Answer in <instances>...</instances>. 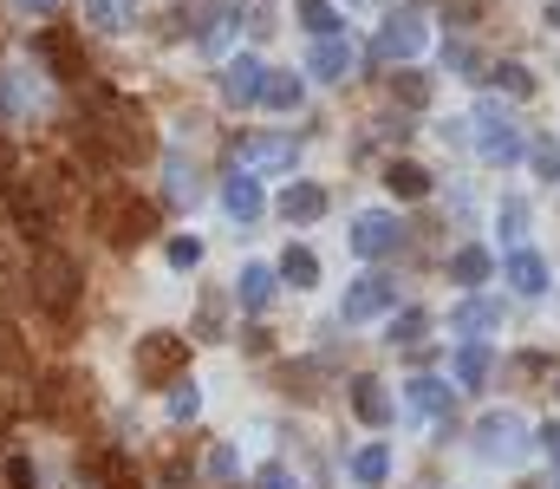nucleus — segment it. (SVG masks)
<instances>
[{"label":"nucleus","instance_id":"2f4dec72","mask_svg":"<svg viewBox=\"0 0 560 489\" xmlns=\"http://www.w3.org/2000/svg\"><path fill=\"white\" fill-rule=\"evenodd\" d=\"M495 72V85L509 92V98H535V72L522 66V59H502V66H489Z\"/></svg>","mask_w":560,"mask_h":489},{"label":"nucleus","instance_id":"f03ea898","mask_svg":"<svg viewBox=\"0 0 560 489\" xmlns=\"http://www.w3.org/2000/svg\"><path fill=\"white\" fill-rule=\"evenodd\" d=\"M98 229H105L112 248H138V242L156 235V209L131 189H112V196H98Z\"/></svg>","mask_w":560,"mask_h":489},{"label":"nucleus","instance_id":"7ed1b4c3","mask_svg":"<svg viewBox=\"0 0 560 489\" xmlns=\"http://www.w3.org/2000/svg\"><path fill=\"white\" fill-rule=\"evenodd\" d=\"M79 261L72 255H59V248H46L39 261H33V301L46 307V314H59V321H72V307H79Z\"/></svg>","mask_w":560,"mask_h":489},{"label":"nucleus","instance_id":"20e7f679","mask_svg":"<svg viewBox=\"0 0 560 489\" xmlns=\"http://www.w3.org/2000/svg\"><path fill=\"white\" fill-rule=\"evenodd\" d=\"M469 125H476V151H482L489 163H515L522 151H528V138H522L515 112H509V105H495V98H482Z\"/></svg>","mask_w":560,"mask_h":489},{"label":"nucleus","instance_id":"c9c22d12","mask_svg":"<svg viewBox=\"0 0 560 489\" xmlns=\"http://www.w3.org/2000/svg\"><path fill=\"white\" fill-rule=\"evenodd\" d=\"M229 26H235V7H209V26H202V46H229Z\"/></svg>","mask_w":560,"mask_h":489},{"label":"nucleus","instance_id":"9d476101","mask_svg":"<svg viewBox=\"0 0 560 489\" xmlns=\"http://www.w3.org/2000/svg\"><path fill=\"white\" fill-rule=\"evenodd\" d=\"M39 59H46L52 79H66V85L85 79V46H79V33H66V26H46V33H39Z\"/></svg>","mask_w":560,"mask_h":489},{"label":"nucleus","instance_id":"bb28decb","mask_svg":"<svg viewBox=\"0 0 560 489\" xmlns=\"http://www.w3.org/2000/svg\"><path fill=\"white\" fill-rule=\"evenodd\" d=\"M85 20L105 26V33H125L138 20V0H85Z\"/></svg>","mask_w":560,"mask_h":489},{"label":"nucleus","instance_id":"37998d69","mask_svg":"<svg viewBox=\"0 0 560 489\" xmlns=\"http://www.w3.org/2000/svg\"><path fill=\"white\" fill-rule=\"evenodd\" d=\"M255 489H300V477H293L287 464H268V470L255 477Z\"/></svg>","mask_w":560,"mask_h":489},{"label":"nucleus","instance_id":"5701e85b","mask_svg":"<svg viewBox=\"0 0 560 489\" xmlns=\"http://www.w3.org/2000/svg\"><path fill=\"white\" fill-rule=\"evenodd\" d=\"M385 189H392V196H405V202H418V196H430V170L411 163V158H398L392 170H385Z\"/></svg>","mask_w":560,"mask_h":489},{"label":"nucleus","instance_id":"7c9ffc66","mask_svg":"<svg viewBox=\"0 0 560 489\" xmlns=\"http://www.w3.org/2000/svg\"><path fill=\"white\" fill-rule=\"evenodd\" d=\"M392 98H398V105H411V112H423V105H430V79L411 72V66H398V72H392Z\"/></svg>","mask_w":560,"mask_h":489},{"label":"nucleus","instance_id":"a211bd4d","mask_svg":"<svg viewBox=\"0 0 560 489\" xmlns=\"http://www.w3.org/2000/svg\"><path fill=\"white\" fill-rule=\"evenodd\" d=\"M280 216L287 222H319L326 216V189L319 183H287L280 189Z\"/></svg>","mask_w":560,"mask_h":489},{"label":"nucleus","instance_id":"dca6fc26","mask_svg":"<svg viewBox=\"0 0 560 489\" xmlns=\"http://www.w3.org/2000/svg\"><path fill=\"white\" fill-rule=\"evenodd\" d=\"M352 411H359V424H372V431H385V424L398 418V405L385 398L378 379H352Z\"/></svg>","mask_w":560,"mask_h":489},{"label":"nucleus","instance_id":"a18cd8bd","mask_svg":"<svg viewBox=\"0 0 560 489\" xmlns=\"http://www.w3.org/2000/svg\"><path fill=\"white\" fill-rule=\"evenodd\" d=\"M268 13H275V7H268V0H248V26H255V33H268V26H275V20H268Z\"/></svg>","mask_w":560,"mask_h":489},{"label":"nucleus","instance_id":"6ab92c4d","mask_svg":"<svg viewBox=\"0 0 560 489\" xmlns=\"http://www.w3.org/2000/svg\"><path fill=\"white\" fill-rule=\"evenodd\" d=\"M293 158H300L293 138H248V144H242V163H248V170H293Z\"/></svg>","mask_w":560,"mask_h":489},{"label":"nucleus","instance_id":"1a4fd4ad","mask_svg":"<svg viewBox=\"0 0 560 489\" xmlns=\"http://www.w3.org/2000/svg\"><path fill=\"white\" fill-rule=\"evenodd\" d=\"M398 242H405V229H398L385 209H365V216L352 222V255H365V261H385V255H398Z\"/></svg>","mask_w":560,"mask_h":489},{"label":"nucleus","instance_id":"58836bf2","mask_svg":"<svg viewBox=\"0 0 560 489\" xmlns=\"http://www.w3.org/2000/svg\"><path fill=\"white\" fill-rule=\"evenodd\" d=\"M0 365L7 372H26V352H20V339H13V321L0 314Z\"/></svg>","mask_w":560,"mask_h":489},{"label":"nucleus","instance_id":"72a5a7b5","mask_svg":"<svg viewBox=\"0 0 560 489\" xmlns=\"http://www.w3.org/2000/svg\"><path fill=\"white\" fill-rule=\"evenodd\" d=\"M423 326H430V314H423V307H405V314L392 321V346H418Z\"/></svg>","mask_w":560,"mask_h":489},{"label":"nucleus","instance_id":"2eb2a0df","mask_svg":"<svg viewBox=\"0 0 560 489\" xmlns=\"http://www.w3.org/2000/svg\"><path fill=\"white\" fill-rule=\"evenodd\" d=\"M405 398H411V411H418V418H436V424L450 431V411H456V392H450L443 379H411V385H405Z\"/></svg>","mask_w":560,"mask_h":489},{"label":"nucleus","instance_id":"ddd939ff","mask_svg":"<svg viewBox=\"0 0 560 489\" xmlns=\"http://www.w3.org/2000/svg\"><path fill=\"white\" fill-rule=\"evenodd\" d=\"M352 59H359V53H352V39H339V33H332V39H319V46H313L306 72H313V79H326V85H339V79H352Z\"/></svg>","mask_w":560,"mask_h":489},{"label":"nucleus","instance_id":"49530a36","mask_svg":"<svg viewBox=\"0 0 560 489\" xmlns=\"http://www.w3.org/2000/svg\"><path fill=\"white\" fill-rule=\"evenodd\" d=\"M476 13H482V0H450V20H456V26H469Z\"/></svg>","mask_w":560,"mask_h":489},{"label":"nucleus","instance_id":"0eeeda50","mask_svg":"<svg viewBox=\"0 0 560 489\" xmlns=\"http://www.w3.org/2000/svg\"><path fill=\"white\" fill-rule=\"evenodd\" d=\"M392 301H398V288H392L385 275H359V281L346 288V301H339V321L365 326V321H378V314H392Z\"/></svg>","mask_w":560,"mask_h":489},{"label":"nucleus","instance_id":"8fccbe9b","mask_svg":"<svg viewBox=\"0 0 560 489\" xmlns=\"http://www.w3.org/2000/svg\"><path fill=\"white\" fill-rule=\"evenodd\" d=\"M548 26L560 33V0H548Z\"/></svg>","mask_w":560,"mask_h":489},{"label":"nucleus","instance_id":"cd10ccee","mask_svg":"<svg viewBox=\"0 0 560 489\" xmlns=\"http://www.w3.org/2000/svg\"><path fill=\"white\" fill-rule=\"evenodd\" d=\"M385 477H392V451H385V444H365V451L352 457V484L378 489V484H385Z\"/></svg>","mask_w":560,"mask_h":489},{"label":"nucleus","instance_id":"de8ad7c7","mask_svg":"<svg viewBox=\"0 0 560 489\" xmlns=\"http://www.w3.org/2000/svg\"><path fill=\"white\" fill-rule=\"evenodd\" d=\"M541 451L555 457V470H560V424H548V431H541Z\"/></svg>","mask_w":560,"mask_h":489},{"label":"nucleus","instance_id":"a19ab883","mask_svg":"<svg viewBox=\"0 0 560 489\" xmlns=\"http://www.w3.org/2000/svg\"><path fill=\"white\" fill-rule=\"evenodd\" d=\"M163 176H170V196H196V176H189V163L183 158L163 163Z\"/></svg>","mask_w":560,"mask_h":489},{"label":"nucleus","instance_id":"423d86ee","mask_svg":"<svg viewBox=\"0 0 560 489\" xmlns=\"http://www.w3.org/2000/svg\"><path fill=\"white\" fill-rule=\"evenodd\" d=\"M189 372V339L183 333H143L138 339V385H176Z\"/></svg>","mask_w":560,"mask_h":489},{"label":"nucleus","instance_id":"c85d7f7f","mask_svg":"<svg viewBox=\"0 0 560 489\" xmlns=\"http://www.w3.org/2000/svg\"><path fill=\"white\" fill-rule=\"evenodd\" d=\"M300 26H306L313 39H332L346 20H339V7H332V0H300Z\"/></svg>","mask_w":560,"mask_h":489},{"label":"nucleus","instance_id":"f257e3e1","mask_svg":"<svg viewBox=\"0 0 560 489\" xmlns=\"http://www.w3.org/2000/svg\"><path fill=\"white\" fill-rule=\"evenodd\" d=\"M79 144H85L98 163H131L138 151H150V125H143V112L131 105V98H118V92H92V112H85Z\"/></svg>","mask_w":560,"mask_h":489},{"label":"nucleus","instance_id":"e433bc0d","mask_svg":"<svg viewBox=\"0 0 560 489\" xmlns=\"http://www.w3.org/2000/svg\"><path fill=\"white\" fill-rule=\"evenodd\" d=\"M522 235H528V202L509 196V202H502V242H522Z\"/></svg>","mask_w":560,"mask_h":489},{"label":"nucleus","instance_id":"79ce46f5","mask_svg":"<svg viewBox=\"0 0 560 489\" xmlns=\"http://www.w3.org/2000/svg\"><path fill=\"white\" fill-rule=\"evenodd\" d=\"M7 484L13 489H39V470H33L26 457H7Z\"/></svg>","mask_w":560,"mask_h":489},{"label":"nucleus","instance_id":"393cba45","mask_svg":"<svg viewBox=\"0 0 560 489\" xmlns=\"http://www.w3.org/2000/svg\"><path fill=\"white\" fill-rule=\"evenodd\" d=\"M489 275H495V255H489V248H456V255H450V281L476 288V281H489Z\"/></svg>","mask_w":560,"mask_h":489},{"label":"nucleus","instance_id":"9b49d317","mask_svg":"<svg viewBox=\"0 0 560 489\" xmlns=\"http://www.w3.org/2000/svg\"><path fill=\"white\" fill-rule=\"evenodd\" d=\"M261 79H268V66L242 53V59L222 66V98H229V105H255V98H261Z\"/></svg>","mask_w":560,"mask_h":489},{"label":"nucleus","instance_id":"412c9836","mask_svg":"<svg viewBox=\"0 0 560 489\" xmlns=\"http://www.w3.org/2000/svg\"><path fill=\"white\" fill-rule=\"evenodd\" d=\"M235 301H242L248 314H261V307L275 301V268H261V261H248V268L235 275Z\"/></svg>","mask_w":560,"mask_h":489},{"label":"nucleus","instance_id":"4be33fe9","mask_svg":"<svg viewBox=\"0 0 560 489\" xmlns=\"http://www.w3.org/2000/svg\"><path fill=\"white\" fill-rule=\"evenodd\" d=\"M489 372H495V352H489L482 339H469V346L456 352V385H463V392H482Z\"/></svg>","mask_w":560,"mask_h":489},{"label":"nucleus","instance_id":"ea45409f","mask_svg":"<svg viewBox=\"0 0 560 489\" xmlns=\"http://www.w3.org/2000/svg\"><path fill=\"white\" fill-rule=\"evenodd\" d=\"M196 261H202V242L196 235H176L170 242V268H196Z\"/></svg>","mask_w":560,"mask_h":489},{"label":"nucleus","instance_id":"4c0bfd02","mask_svg":"<svg viewBox=\"0 0 560 489\" xmlns=\"http://www.w3.org/2000/svg\"><path fill=\"white\" fill-rule=\"evenodd\" d=\"M196 411H202V392H196V385H183V379H176V392H170V418H176V424H189V418H196Z\"/></svg>","mask_w":560,"mask_h":489},{"label":"nucleus","instance_id":"6e6552de","mask_svg":"<svg viewBox=\"0 0 560 489\" xmlns=\"http://www.w3.org/2000/svg\"><path fill=\"white\" fill-rule=\"evenodd\" d=\"M423 39H430V33H423V20H418V13H392V20L378 26L372 53H378V59H398V66H411V59L423 53Z\"/></svg>","mask_w":560,"mask_h":489},{"label":"nucleus","instance_id":"f704fd0d","mask_svg":"<svg viewBox=\"0 0 560 489\" xmlns=\"http://www.w3.org/2000/svg\"><path fill=\"white\" fill-rule=\"evenodd\" d=\"M528 158H535V170H541L548 183H560V138H535V144H528Z\"/></svg>","mask_w":560,"mask_h":489},{"label":"nucleus","instance_id":"a878e982","mask_svg":"<svg viewBox=\"0 0 560 489\" xmlns=\"http://www.w3.org/2000/svg\"><path fill=\"white\" fill-rule=\"evenodd\" d=\"M300 98H306V85H300L293 72H268V79H261V105H268V112H300Z\"/></svg>","mask_w":560,"mask_h":489},{"label":"nucleus","instance_id":"39448f33","mask_svg":"<svg viewBox=\"0 0 560 489\" xmlns=\"http://www.w3.org/2000/svg\"><path fill=\"white\" fill-rule=\"evenodd\" d=\"M528 418L522 411H489L482 424H476V457H489V464H522L528 457Z\"/></svg>","mask_w":560,"mask_h":489},{"label":"nucleus","instance_id":"c03bdc74","mask_svg":"<svg viewBox=\"0 0 560 489\" xmlns=\"http://www.w3.org/2000/svg\"><path fill=\"white\" fill-rule=\"evenodd\" d=\"M202 470H209L215 484H229V477H235V451H229V444H222V451H209V464H202Z\"/></svg>","mask_w":560,"mask_h":489},{"label":"nucleus","instance_id":"4468645a","mask_svg":"<svg viewBox=\"0 0 560 489\" xmlns=\"http://www.w3.org/2000/svg\"><path fill=\"white\" fill-rule=\"evenodd\" d=\"M222 209H229V216H235V222L248 229V222H261L268 196H261V183H255V176H242V170H235V176L222 183Z\"/></svg>","mask_w":560,"mask_h":489},{"label":"nucleus","instance_id":"b1692460","mask_svg":"<svg viewBox=\"0 0 560 489\" xmlns=\"http://www.w3.org/2000/svg\"><path fill=\"white\" fill-rule=\"evenodd\" d=\"M7 202H13V222H20V229L39 242V235H46V202H39L26 183H13V189H7Z\"/></svg>","mask_w":560,"mask_h":489},{"label":"nucleus","instance_id":"c756f323","mask_svg":"<svg viewBox=\"0 0 560 489\" xmlns=\"http://www.w3.org/2000/svg\"><path fill=\"white\" fill-rule=\"evenodd\" d=\"M280 281L313 288V281H319V255H313V248H287V255H280Z\"/></svg>","mask_w":560,"mask_h":489},{"label":"nucleus","instance_id":"f8f14e48","mask_svg":"<svg viewBox=\"0 0 560 489\" xmlns=\"http://www.w3.org/2000/svg\"><path fill=\"white\" fill-rule=\"evenodd\" d=\"M502 281L515 288V294H548V261L535 255V248H509V261H502Z\"/></svg>","mask_w":560,"mask_h":489},{"label":"nucleus","instance_id":"f3484780","mask_svg":"<svg viewBox=\"0 0 560 489\" xmlns=\"http://www.w3.org/2000/svg\"><path fill=\"white\" fill-rule=\"evenodd\" d=\"M85 477L98 489H143V477H138V464L125 457V451H98L92 464H85Z\"/></svg>","mask_w":560,"mask_h":489},{"label":"nucleus","instance_id":"09e8293b","mask_svg":"<svg viewBox=\"0 0 560 489\" xmlns=\"http://www.w3.org/2000/svg\"><path fill=\"white\" fill-rule=\"evenodd\" d=\"M20 7H26V13H52L59 0H20Z\"/></svg>","mask_w":560,"mask_h":489},{"label":"nucleus","instance_id":"aec40b11","mask_svg":"<svg viewBox=\"0 0 560 489\" xmlns=\"http://www.w3.org/2000/svg\"><path fill=\"white\" fill-rule=\"evenodd\" d=\"M502 326V301H463L456 314H450V333H469V339H482V333H495Z\"/></svg>","mask_w":560,"mask_h":489},{"label":"nucleus","instance_id":"3c124183","mask_svg":"<svg viewBox=\"0 0 560 489\" xmlns=\"http://www.w3.org/2000/svg\"><path fill=\"white\" fill-rule=\"evenodd\" d=\"M346 7H372V0H346Z\"/></svg>","mask_w":560,"mask_h":489},{"label":"nucleus","instance_id":"473e14b6","mask_svg":"<svg viewBox=\"0 0 560 489\" xmlns=\"http://www.w3.org/2000/svg\"><path fill=\"white\" fill-rule=\"evenodd\" d=\"M443 66H450L456 79H482V72H476L482 59H476V46H469V39H443Z\"/></svg>","mask_w":560,"mask_h":489}]
</instances>
